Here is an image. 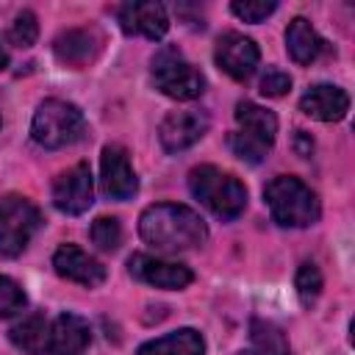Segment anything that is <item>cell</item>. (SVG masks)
I'll use <instances>...</instances> for the list:
<instances>
[{
  "label": "cell",
  "mask_w": 355,
  "mask_h": 355,
  "mask_svg": "<svg viewBox=\"0 0 355 355\" xmlns=\"http://www.w3.org/2000/svg\"><path fill=\"white\" fill-rule=\"evenodd\" d=\"M139 233L141 239L161 252H183V250H197L208 239V227L202 216L178 202H158L144 208L139 219Z\"/></svg>",
  "instance_id": "6da1fadb"
},
{
  "label": "cell",
  "mask_w": 355,
  "mask_h": 355,
  "mask_svg": "<svg viewBox=\"0 0 355 355\" xmlns=\"http://www.w3.org/2000/svg\"><path fill=\"white\" fill-rule=\"evenodd\" d=\"M189 189L214 216H219L225 222L236 219L244 211V205H247L244 183L236 175L222 172V169H216L211 164L194 166L189 172Z\"/></svg>",
  "instance_id": "7a4b0ae2"
},
{
  "label": "cell",
  "mask_w": 355,
  "mask_h": 355,
  "mask_svg": "<svg viewBox=\"0 0 355 355\" xmlns=\"http://www.w3.org/2000/svg\"><path fill=\"white\" fill-rule=\"evenodd\" d=\"M263 200L269 205L272 219L283 227H308L319 219V200L300 178H272L263 189Z\"/></svg>",
  "instance_id": "3957f363"
},
{
  "label": "cell",
  "mask_w": 355,
  "mask_h": 355,
  "mask_svg": "<svg viewBox=\"0 0 355 355\" xmlns=\"http://www.w3.org/2000/svg\"><path fill=\"white\" fill-rule=\"evenodd\" d=\"M236 125L239 130L230 133V150L247 164H261L275 144L277 136V116L250 100L236 105Z\"/></svg>",
  "instance_id": "277c9868"
},
{
  "label": "cell",
  "mask_w": 355,
  "mask_h": 355,
  "mask_svg": "<svg viewBox=\"0 0 355 355\" xmlns=\"http://www.w3.org/2000/svg\"><path fill=\"white\" fill-rule=\"evenodd\" d=\"M83 130H86L83 111L75 103L55 100V97L39 103L33 122H31V136L44 150H58V147L75 144L83 136Z\"/></svg>",
  "instance_id": "5b68a950"
},
{
  "label": "cell",
  "mask_w": 355,
  "mask_h": 355,
  "mask_svg": "<svg viewBox=\"0 0 355 355\" xmlns=\"http://www.w3.org/2000/svg\"><path fill=\"white\" fill-rule=\"evenodd\" d=\"M153 80L155 89H161L172 100H194L205 92L202 72L189 64L178 47H161L153 55Z\"/></svg>",
  "instance_id": "8992f818"
},
{
  "label": "cell",
  "mask_w": 355,
  "mask_h": 355,
  "mask_svg": "<svg viewBox=\"0 0 355 355\" xmlns=\"http://www.w3.org/2000/svg\"><path fill=\"white\" fill-rule=\"evenodd\" d=\"M42 227L39 208L22 194H6L0 200V255L17 258Z\"/></svg>",
  "instance_id": "52a82bcc"
},
{
  "label": "cell",
  "mask_w": 355,
  "mask_h": 355,
  "mask_svg": "<svg viewBox=\"0 0 355 355\" xmlns=\"http://www.w3.org/2000/svg\"><path fill=\"white\" fill-rule=\"evenodd\" d=\"M94 202V183H92V169L89 164H75L67 172H61L53 183V205L61 214L78 216L89 211Z\"/></svg>",
  "instance_id": "ba28073f"
},
{
  "label": "cell",
  "mask_w": 355,
  "mask_h": 355,
  "mask_svg": "<svg viewBox=\"0 0 355 355\" xmlns=\"http://www.w3.org/2000/svg\"><path fill=\"white\" fill-rule=\"evenodd\" d=\"M211 119L205 111L200 108H183V111H169L158 128V139H161V147L166 153H180V150H189L191 144H197L205 130H208Z\"/></svg>",
  "instance_id": "9c48e42d"
},
{
  "label": "cell",
  "mask_w": 355,
  "mask_h": 355,
  "mask_svg": "<svg viewBox=\"0 0 355 355\" xmlns=\"http://www.w3.org/2000/svg\"><path fill=\"white\" fill-rule=\"evenodd\" d=\"M105 39L97 28L86 25V28H69V31H61L55 39H53V53L55 58L64 64V67H72V69H83L89 67L100 50H103Z\"/></svg>",
  "instance_id": "30bf717a"
},
{
  "label": "cell",
  "mask_w": 355,
  "mask_h": 355,
  "mask_svg": "<svg viewBox=\"0 0 355 355\" xmlns=\"http://www.w3.org/2000/svg\"><path fill=\"white\" fill-rule=\"evenodd\" d=\"M100 183H103V194L111 200H130L139 189L136 172L130 166L128 150L122 144H105L103 155H100Z\"/></svg>",
  "instance_id": "8fae6325"
},
{
  "label": "cell",
  "mask_w": 355,
  "mask_h": 355,
  "mask_svg": "<svg viewBox=\"0 0 355 355\" xmlns=\"http://www.w3.org/2000/svg\"><path fill=\"white\" fill-rule=\"evenodd\" d=\"M214 58H216L219 69L227 72L233 80H247L255 72L261 53H258V44L252 39H247L244 33H233L230 31V33L219 36Z\"/></svg>",
  "instance_id": "7c38bea8"
},
{
  "label": "cell",
  "mask_w": 355,
  "mask_h": 355,
  "mask_svg": "<svg viewBox=\"0 0 355 355\" xmlns=\"http://www.w3.org/2000/svg\"><path fill=\"white\" fill-rule=\"evenodd\" d=\"M128 269L136 280H141L147 286H155V288H186L194 280L189 266L175 263V261H164V258H153V255H144V252L130 255Z\"/></svg>",
  "instance_id": "4fadbf2b"
},
{
  "label": "cell",
  "mask_w": 355,
  "mask_h": 355,
  "mask_svg": "<svg viewBox=\"0 0 355 355\" xmlns=\"http://www.w3.org/2000/svg\"><path fill=\"white\" fill-rule=\"evenodd\" d=\"M116 19L125 33L130 36H147V39H164L169 31V17L166 8L155 0H141V3H125L116 8Z\"/></svg>",
  "instance_id": "5bb4252c"
},
{
  "label": "cell",
  "mask_w": 355,
  "mask_h": 355,
  "mask_svg": "<svg viewBox=\"0 0 355 355\" xmlns=\"http://www.w3.org/2000/svg\"><path fill=\"white\" fill-rule=\"evenodd\" d=\"M53 269L64 280L80 283L86 288H94L105 280V266L97 258H92L86 250H80L78 244H61L53 252Z\"/></svg>",
  "instance_id": "9a60e30c"
},
{
  "label": "cell",
  "mask_w": 355,
  "mask_h": 355,
  "mask_svg": "<svg viewBox=\"0 0 355 355\" xmlns=\"http://www.w3.org/2000/svg\"><path fill=\"white\" fill-rule=\"evenodd\" d=\"M92 341V327L78 313H61L50 324V355H83Z\"/></svg>",
  "instance_id": "2e32d148"
},
{
  "label": "cell",
  "mask_w": 355,
  "mask_h": 355,
  "mask_svg": "<svg viewBox=\"0 0 355 355\" xmlns=\"http://www.w3.org/2000/svg\"><path fill=\"white\" fill-rule=\"evenodd\" d=\"M300 108L313 119L338 122L349 108V94L333 83H316L300 97Z\"/></svg>",
  "instance_id": "e0dca14e"
},
{
  "label": "cell",
  "mask_w": 355,
  "mask_h": 355,
  "mask_svg": "<svg viewBox=\"0 0 355 355\" xmlns=\"http://www.w3.org/2000/svg\"><path fill=\"white\" fill-rule=\"evenodd\" d=\"M286 50L297 64L305 67V64L319 58V53L324 50V42H322V36L313 31V25L308 19L294 17L288 22V28H286Z\"/></svg>",
  "instance_id": "ac0fdd59"
},
{
  "label": "cell",
  "mask_w": 355,
  "mask_h": 355,
  "mask_svg": "<svg viewBox=\"0 0 355 355\" xmlns=\"http://www.w3.org/2000/svg\"><path fill=\"white\" fill-rule=\"evenodd\" d=\"M8 338L17 349H22L28 355H44L50 347V324H47L44 313H28L8 330Z\"/></svg>",
  "instance_id": "d6986e66"
},
{
  "label": "cell",
  "mask_w": 355,
  "mask_h": 355,
  "mask_svg": "<svg viewBox=\"0 0 355 355\" xmlns=\"http://www.w3.org/2000/svg\"><path fill=\"white\" fill-rule=\"evenodd\" d=\"M136 355H205V341L197 330L183 327L139 347Z\"/></svg>",
  "instance_id": "ffe728a7"
},
{
  "label": "cell",
  "mask_w": 355,
  "mask_h": 355,
  "mask_svg": "<svg viewBox=\"0 0 355 355\" xmlns=\"http://www.w3.org/2000/svg\"><path fill=\"white\" fill-rule=\"evenodd\" d=\"M250 333H252V355H291L288 341L277 324L252 319Z\"/></svg>",
  "instance_id": "44dd1931"
},
{
  "label": "cell",
  "mask_w": 355,
  "mask_h": 355,
  "mask_svg": "<svg viewBox=\"0 0 355 355\" xmlns=\"http://www.w3.org/2000/svg\"><path fill=\"white\" fill-rule=\"evenodd\" d=\"M294 288H297V297L302 305H313L319 291H322V272L313 261H305L300 263L297 269V277H294Z\"/></svg>",
  "instance_id": "7402d4cb"
},
{
  "label": "cell",
  "mask_w": 355,
  "mask_h": 355,
  "mask_svg": "<svg viewBox=\"0 0 355 355\" xmlns=\"http://www.w3.org/2000/svg\"><path fill=\"white\" fill-rule=\"evenodd\" d=\"M92 241L103 252H114L122 244V225L116 216H97L92 222Z\"/></svg>",
  "instance_id": "603a6c76"
},
{
  "label": "cell",
  "mask_w": 355,
  "mask_h": 355,
  "mask_svg": "<svg viewBox=\"0 0 355 355\" xmlns=\"http://www.w3.org/2000/svg\"><path fill=\"white\" fill-rule=\"evenodd\" d=\"M39 36V22H36V14L33 11H19L8 28V42L17 44V47H31Z\"/></svg>",
  "instance_id": "cb8c5ba5"
},
{
  "label": "cell",
  "mask_w": 355,
  "mask_h": 355,
  "mask_svg": "<svg viewBox=\"0 0 355 355\" xmlns=\"http://www.w3.org/2000/svg\"><path fill=\"white\" fill-rule=\"evenodd\" d=\"M28 305L22 286L6 275H0V316H14Z\"/></svg>",
  "instance_id": "d4e9b609"
},
{
  "label": "cell",
  "mask_w": 355,
  "mask_h": 355,
  "mask_svg": "<svg viewBox=\"0 0 355 355\" xmlns=\"http://www.w3.org/2000/svg\"><path fill=\"white\" fill-rule=\"evenodd\" d=\"M275 8H277L275 0H233V3H230V11H233L239 19H244V22H261V19H266Z\"/></svg>",
  "instance_id": "484cf974"
},
{
  "label": "cell",
  "mask_w": 355,
  "mask_h": 355,
  "mask_svg": "<svg viewBox=\"0 0 355 355\" xmlns=\"http://www.w3.org/2000/svg\"><path fill=\"white\" fill-rule=\"evenodd\" d=\"M291 89V78L283 69H266V75L261 78V94L266 97H283Z\"/></svg>",
  "instance_id": "4316f807"
},
{
  "label": "cell",
  "mask_w": 355,
  "mask_h": 355,
  "mask_svg": "<svg viewBox=\"0 0 355 355\" xmlns=\"http://www.w3.org/2000/svg\"><path fill=\"white\" fill-rule=\"evenodd\" d=\"M6 64H8V53L0 47V69H6Z\"/></svg>",
  "instance_id": "83f0119b"
},
{
  "label": "cell",
  "mask_w": 355,
  "mask_h": 355,
  "mask_svg": "<svg viewBox=\"0 0 355 355\" xmlns=\"http://www.w3.org/2000/svg\"><path fill=\"white\" fill-rule=\"evenodd\" d=\"M239 355H252V352H239Z\"/></svg>",
  "instance_id": "f1b7e54d"
}]
</instances>
